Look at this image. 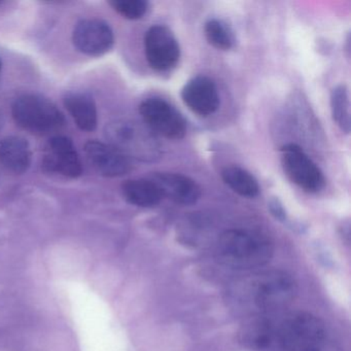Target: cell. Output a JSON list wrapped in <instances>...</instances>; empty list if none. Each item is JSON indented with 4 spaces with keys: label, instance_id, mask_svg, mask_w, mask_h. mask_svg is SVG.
Listing matches in <instances>:
<instances>
[{
    "label": "cell",
    "instance_id": "cell-20",
    "mask_svg": "<svg viewBox=\"0 0 351 351\" xmlns=\"http://www.w3.org/2000/svg\"><path fill=\"white\" fill-rule=\"evenodd\" d=\"M112 9L128 20L141 19L149 11V3L145 0H112Z\"/></svg>",
    "mask_w": 351,
    "mask_h": 351
},
{
    "label": "cell",
    "instance_id": "cell-4",
    "mask_svg": "<svg viewBox=\"0 0 351 351\" xmlns=\"http://www.w3.org/2000/svg\"><path fill=\"white\" fill-rule=\"evenodd\" d=\"M14 120L18 126L34 134L45 135L64 125V114L54 102L38 94H25L14 102Z\"/></svg>",
    "mask_w": 351,
    "mask_h": 351
},
{
    "label": "cell",
    "instance_id": "cell-9",
    "mask_svg": "<svg viewBox=\"0 0 351 351\" xmlns=\"http://www.w3.org/2000/svg\"><path fill=\"white\" fill-rule=\"evenodd\" d=\"M73 42L77 51L87 56H104L114 47V32L104 20H82L73 30Z\"/></svg>",
    "mask_w": 351,
    "mask_h": 351
},
{
    "label": "cell",
    "instance_id": "cell-23",
    "mask_svg": "<svg viewBox=\"0 0 351 351\" xmlns=\"http://www.w3.org/2000/svg\"><path fill=\"white\" fill-rule=\"evenodd\" d=\"M1 69H3V61L0 59V71H1Z\"/></svg>",
    "mask_w": 351,
    "mask_h": 351
},
{
    "label": "cell",
    "instance_id": "cell-21",
    "mask_svg": "<svg viewBox=\"0 0 351 351\" xmlns=\"http://www.w3.org/2000/svg\"><path fill=\"white\" fill-rule=\"evenodd\" d=\"M269 208H270L271 213L273 215L277 217L278 219H285V210L283 208L282 203L279 201V199L272 198L269 202Z\"/></svg>",
    "mask_w": 351,
    "mask_h": 351
},
{
    "label": "cell",
    "instance_id": "cell-8",
    "mask_svg": "<svg viewBox=\"0 0 351 351\" xmlns=\"http://www.w3.org/2000/svg\"><path fill=\"white\" fill-rule=\"evenodd\" d=\"M145 53L149 67L158 73L172 71L180 62V44L167 26H152L147 30L145 36Z\"/></svg>",
    "mask_w": 351,
    "mask_h": 351
},
{
    "label": "cell",
    "instance_id": "cell-7",
    "mask_svg": "<svg viewBox=\"0 0 351 351\" xmlns=\"http://www.w3.org/2000/svg\"><path fill=\"white\" fill-rule=\"evenodd\" d=\"M139 112L147 128L167 139L184 138L186 122L180 112L169 102L159 97L147 98L141 102Z\"/></svg>",
    "mask_w": 351,
    "mask_h": 351
},
{
    "label": "cell",
    "instance_id": "cell-22",
    "mask_svg": "<svg viewBox=\"0 0 351 351\" xmlns=\"http://www.w3.org/2000/svg\"><path fill=\"white\" fill-rule=\"evenodd\" d=\"M3 123H5V120H3V114L0 112V129L3 128Z\"/></svg>",
    "mask_w": 351,
    "mask_h": 351
},
{
    "label": "cell",
    "instance_id": "cell-16",
    "mask_svg": "<svg viewBox=\"0 0 351 351\" xmlns=\"http://www.w3.org/2000/svg\"><path fill=\"white\" fill-rule=\"evenodd\" d=\"M122 192L127 202L143 208L157 206L163 200L159 189L151 178L127 180L123 184Z\"/></svg>",
    "mask_w": 351,
    "mask_h": 351
},
{
    "label": "cell",
    "instance_id": "cell-6",
    "mask_svg": "<svg viewBox=\"0 0 351 351\" xmlns=\"http://www.w3.org/2000/svg\"><path fill=\"white\" fill-rule=\"evenodd\" d=\"M281 165L289 180L309 194L320 192L326 178L313 160L295 143L283 145L280 149Z\"/></svg>",
    "mask_w": 351,
    "mask_h": 351
},
{
    "label": "cell",
    "instance_id": "cell-3",
    "mask_svg": "<svg viewBox=\"0 0 351 351\" xmlns=\"http://www.w3.org/2000/svg\"><path fill=\"white\" fill-rule=\"evenodd\" d=\"M274 254L272 242L258 232L227 230L217 242L215 254L223 266L234 270H254L266 266Z\"/></svg>",
    "mask_w": 351,
    "mask_h": 351
},
{
    "label": "cell",
    "instance_id": "cell-10",
    "mask_svg": "<svg viewBox=\"0 0 351 351\" xmlns=\"http://www.w3.org/2000/svg\"><path fill=\"white\" fill-rule=\"evenodd\" d=\"M43 167L46 171L69 178H77L83 173L82 162L73 141L62 135L52 137L47 143Z\"/></svg>",
    "mask_w": 351,
    "mask_h": 351
},
{
    "label": "cell",
    "instance_id": "cell-2",
    "mask_svg": "<svg viewBox=\"0 0 351 351\" xmlns=\"http://www.w3.org/2000/svg\"><path fill=\"white\" fill-rule=\"evenodd\" d=\"M297 293V282L289 273L272 269L238 279L227 295L232 309L248 318L285 311Z\"/></svg>",
    "mask_w": 351,
    "mask_h": 351
},
{
    "label": "cell",
    "instance_id": "cell-24",
    "mask_svg": "<svg viewBox=\"0 0 351 351\" xmlns=\"http://www.w3.org/2000/svg\"><path fill=\"white\" fill-rule=\"evenodd\" d=\"M3 1H0V5H3Z\"/></svg>",
    "mask_w": 351,
    "mask_h": 351
},
{
    "label": "cell",
    "instance_id": "cell-1",
    "mask_svg": "<svg viewBox=\"0 0 351 351\" xmlns=\"http://www.w3.org/2000/svg\"><path fill=\"white\" fill-rule=\"evenodd\" d=\"M238 336L252 351H339L324 322L308 312L246 318Z\"/></svg>",
    "mask_w": 351,
    "mask_h": 351
},
{
    "label": "cell",
    "instance_id": "cell-13",
    "mask_svg": "<svg viewBox=\"0 0 351 351\" xmlns=\"http://www.w3.org/2000/svg\"><path fill=\"white\" fill-rule=\"evenodd\" d=\"M85 153L92 167L106 178H120L131 170L128 158L108 143L89 141L86 143Z\"/></svg>",
    "mask_w": 351,
    "mask_h": 351
},
{
    "label": "cell",
    "instance_id": "cell-19",
    "mask_svg": "<svg viewBox=\"0 0 351 351\" xmlns=\"http://www.w3.org/2000/svg\"><path fill=\"white\" fill-rule=\"evenodd\" d=\"M204 34L208 44L217 50L230 51L235 46L233 30L221 20H208L205 23Z\"/></svg>",
    "mask_w": 351,
    "mask_h": 351
},
{
    "label": "cell",
    "instance_id": "cell-12",
    "mask_svg": "<svg viewBox=\"0 0 351 351\" xmlns=\"http://www.w3.org/2000/svg\"><path fill=\"white\" fill-rule=\"evenodd\" d=\"M159 189L162 197L176 204L190 206L198 202L201 197V188L194 180L174 172H157L151 176Z\"/></svg>",
    "mask_w": 351,
    "mask_h": 351
},
{
    "label": "cell",
    "instance_id": "cell-11",
    "mask_svg": "<svg viewBox=\"0 0 351 351\" xmlns=\"http://www.w3.org/2000/svg\"><path fill=\"white\" fill-rule=\"evenodd\" d=\"M182 99L191 112L202 118L215 114L221 104L215 81L206 75L190 80L182 88Z\"/></svg>",
    "mask_w": 351,
    "mask_h": 351
},
{
    "label": "cell",
    "instance_id": "cell-14",
    "mask_svg": "<svg viewBox=\"0 0 351 351\" xmlns=\"http://www.w3.org/2000/svg\"><path fill=\"white\" fill-rule=\"evenodd\" d=\"M29 143L19 136L5 137L0 141V165L16 174H22L32 165Z\"/></svg>",
    "mask_w": 351,
    "mask_h": 351
},
{
    "label": "cell",
    "instance_id": "cell-17",
    "mask_svg": "<svg viewBox=\"0 0 351 351\" xmlns=\"http://www.w3.org/2000/svg\"><path fill=\"white\" fill-rule=\"evenodd\" d=\"M223 182L233 192L245 198H254L260 194V184L247 170L239 166H229L221 171Z\"/></svg>",
    "mask_w": 351,
    "mask_h": 351
},
{
    "label": "cell",
    "instance_id": "cell-18",
    "mask_svg": "<svg viewBox=\"0 0 351 351\" xmlns=\"http://www.w3.org/2000/svg\"><path fill=\"white\" fill-rule=\"evenodd\" d=\"M330 112L335 124L345 134L351 129L350 96L347 86L339 85L330 92Z\"/></svg>",
    "mask_w": 351,
    "mask_h": 351
},
{
    "label": "cell",
    "instance_id": "cell-5",
    "mask_svg": "<svg viewBox=\"0 0 351 351\" xmlns=\"http://www.w3.org/2000/svg\"><path fill=\"white\" fill-rule=\"evenodd\" d=\"M110 145L127 158L152 161L159 157V143L147 127L133 121H114L106 127Z\"/></svg>",
    "mask_w": 351,
    "mask_h": 351
},
{
    "label": "cell",
    "instance_id": "cell-15",
    "mask_svg": "<svg viewBox=\"0 0 351 351\" xmlns=\"http://www.w3.org/2000/svg\"><path fill=\"white\" fill-rule=\"evenodd\" d=\"M64 106L81 130L91 132L97 127V108L93 98L87 93L71 92L64 97Z\"/></svg>",
    "mask_w": 351,
    "mask_h": 351
}]
</instances>
